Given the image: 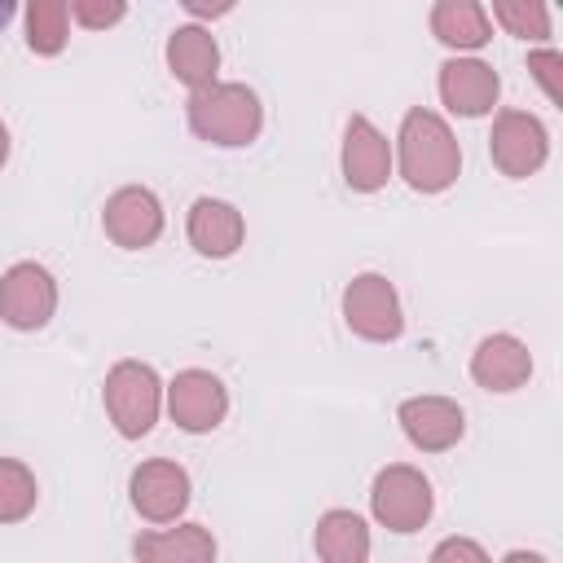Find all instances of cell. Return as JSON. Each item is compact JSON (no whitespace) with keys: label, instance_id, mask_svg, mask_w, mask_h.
Returning a JSON list of instances; mask_svg holds the SVG:
<instances>
[{"label":"cell","instance_id":"cell-15","mask_svg":"<svg viewBox=\"0 0 563 563\" xmlns=\"http://www.w3.org/2000/svg\"><path fill=\"white\" fill-rule=\"evenodd\" d=\"M532 374V356L519 339L510 334H493L475 347L471 356V378L484 387V391H515L519 383H528Z\"/></svg>","mask_w":563,"mask_h":563},{"label":"cell","instance_id":"cell-3","mask_svg":"<svg viewBox=\"0 0 563 563\" xmlns=\"http://www.w3.org/2000/svg\"><path fill=\"white\" fill-rule=\"evenodd\" d=\"M106 413L110 422L119 427V435L128 440H141L154 431L158 422V400H163V387H158V374L141 361H119L110 374H106Z\"/></svg>","mask_w":563,"mask_h":563},{"label":"cell","instance_id":"cell-10","mask_svg":"<svg viewBox=\"0 0 563 563\" xmlns=\"http://www.w3.org/2000/svg\"><path fill=\"white\" fill-rule=\"evenodd\" d=\"M343 176L356 194H374L387 185L391 176V150H387V136L365 119V114H352L347 119V136H343Z\"/></svg>","mask_w":563,"mask_h":563},{"label":"cell","instance_id":"cell-17","mask_svg":"<svg viewBox=\"0 0 563 563\" xmlns=\"http://www.w3.org/2000/svg\"><path fill=\"white\" fill-rule=\"evenodd\" d=\"M216 62H220V48H216V40L202 26L172 31V40H167V66H172V75L180 84H189L194 92L207 88V84H216Z\"/></svg>","mask_w":563,"mask_h":563},{"label":"cell","instance_id":"cell-25","mask_svg":"<svg viewBox=\"0 0 563 563\" xmlns=\"http://www.w3.org/2000/svg\"><path fill=\"white\" fill-rule=\"evenodd\" d=\"M66 13H70L75 22H84V26H110V22H119V18H123V4H119V0H110V4L75 0V4H66Z\"/></svg>","mask_w":563,"mask_h":563},{"label":"cell","instance_id":"cell-14","mask_svg":"<svg viewBox=\"0 0 563 563\" xmlns=\"http://www.w3.org/2000/svg\"><path fill=\"white\" fill-rule=\"evenodd\" d=\"M440 97L453 114L475 119V114L493 110V101H497V70L484 66V62L453 57V62L440 66Z\"/></svg>","mask_w":563,"mask_h":563},{"label":"cell","instance_id":"cell-26","mask_svg":"<svg viewBox=\"0 0 563 563\" xmlns=\"http://www.w3.org/2000/svg\"><path fill=\"white\" fill-rule=\"evenodd\" d=\"M501 563H545V559H541L537 550H510V554H506Z\"/></svg>","mask_w":563,"mask_h":563},{"label":"cell","instance_id":"cell-18","mask_svg":"<svg viewBox=\"0 0 563 563\" xmlns=\"http://www.w3.org/2000/svg\"><path fill=\"white\" fill-rule=\"evenodd\" d=\"M312 545L325 563H365L369 559V528L352 510H325L317 519Z\"/></svg>","mask_w":563,"mask_h":563},{"label":"cell","instance_id":"cell-8","mask_svg":"<svg viewBox=\"0 0 563 563\" xmlns=\"http://www.w3.org/2000/svg\"><path fill=\"white\" fill-rule=\"evenodd\" d=\"M128 488H132L136 515H145L150 523H172L189 506V475H185V466L163 462V457L141 462L132 471V484Z\"/></svg>","mask_w":563,"mask_h":563},{"label":"cell","instance_id":"cell-24","mask_svg":"<svg viewBox=\"0 0 563 563\" xmlns=\"http://www.w3.org/2000/svg\"><path fill=\"white\" fill-rule=\"evenodd\" d=\"M431 563H488V554L471 537H449L431 550Z\"/></svg>","mask_w":563,"mask_h":563},{"label":"cell","instance_id":"cell-28","mask_svg":"<svg viewBox=\"0 0 563 563\" xmlns=\"http://www.w3.org/2000/svg\"><path fill=\"white\" fill-rule=\"evenodd\" d=\"M9 13H13V4H9V0H0V26L9 22Z\"/></svg>","mask_w":563,"mask_h":563},{"label":"cell","instance_id":"cell-6","mask_svg":"<svg viewBox=\"0 0 563 563\" xmlns=\"http://www.w3.org/2000/svg\"><path fill=\"white\" fill-rule=\"evenodd\" d=\"M343 317H347V325H352L361 339H374V343H391V339H400V330H405L400 299H396L391 282L378 277V273H361V277L343 290Z\"/></svg>","mask_w":563,"mask_h":563},{"label":"cell","instance_id":"cell-1","mask_svg":"<svg viewBox=\"0 0 563 563\" xmlns=\"http://www.w3.org/2000/svg\"><path fill=\"white\" fill-rule=\"evenodd\" d=\"M457 167H462V154H457V141L444 128V119L422 110V106L409 110L405 123H400V172H405V180L418 194H440L457 180Z\"/></svg>","mask_w":563,"mask_h":563},{"label":"cell","instance_id":"cell-5","mask_svg":"<svg viewBox=\"0 0 563 563\" xmlns=\"http://www.w3.org/2000/svg\"><path fill=\"white\" fill-rule=\"evenodd\" d=\"M53 308H57V286H53V273L44 264L22 260L0 277V317H4V325L40 330V325H48Z\"/></svg>","mask_w":563,"mask_h":563},{"label":"cell","instance_id":"cell-12","mask_svg":"<svg viewBox=\"0 0 563 563\" xmlns=\"http://www.w3.org/2000/svg\"><path fill=\"white\" fill-rule=\"evenodd\" d=\"M400 427H405L409 444H418L422 453H444L462 440L466 418H462V405H453L444 396H409L400 405Z\"/></svg>","mask_w":563,"mask_h":563},{"label":"cell","instance_id":"cell-7","mask_svg":"<svg viewBox=\"0 0 563 563\" xmlns=\"http://www.w3.org/2000/svg\"><path fill=\"white\" fill-rule=\"evenodd\" d=\"M101 229L123 251H141L163 233V207H158V198L150 189L128 185V189L110 194V202L101 211Z\"/></svg>","mask_w":563,"mask_h":563},{"label":"cell","instance_id":"cell-20","mask_svg":"<svg viewBox=\"0 0 563 563\" xmlns=\"http://www.w3.org/2000/svg\"><path fill=\"white\" fill-rule=\"evenodd\" d=\"M40 484L18 457H0V523H18L35 510Z\"/></svg>","mask_w":563,"mask_h":563},{"label":"cell","instance_id":"cell-19","mask_svg":"<svg viewBox=\"0 0 563 563\" xmlns=\"http://www.w3.org/2000/svg\"><path fill=\"white\" fill-rule=\"evenodd\" d=\"M431 26L444 44L453 48H479L488 40V13L479 4H466V0H444L435 4L431 13Z\"/></svg>","mask_w":563,"mask_h":563},{"label":"cell","instance_id":"cell-21","mask_svg":"<svg viewBox=\"0 0 563 563\" xmlns=\"http://www.w3.org/2000/svg\"><path fill=\"white\" fill-rule=\"evenodd\" d=\"M66 4H57V0H35L31 9H26V44L35 48V53H57L62 44H66Z\"/></svg>","mask_w":563,"mask_h":563},{"label":"cell","instance_id":"cell-9","mask_svg":"<svg viewBox=\"0 0 563 563\" xmlns=\"http://www.w3.org/2000/svg\"><path fill=\"white\" fill-rule=\"evenodd\" d=\"M488 154L506 176H528L545 163V128L523 110H506L493 123Z\"/></svg>","mask_w":563,"mask_h":563},{"label":"cell","instance_id":"cell-4","mask_svg":"<svg viewBox=\"0 0 563 563\" xmlns=\"http://www.w3.org/2000/svg\"><path fill=\"white\" fill-rule=\"evenodd\" d=\"M374 515L391 532H413L431 519V484L413 466H387L374 475Z\"/></svg>","mask_w":563,"mask_h":563},{"label":"cell","instance_id":"cell-16","mask_svg":"<svg viewBox=\"0 0 563 563\" xmlns=\"http://www.w3.org/2000/svg\"><path fill=\"white\" fill-rule=\"evenodd\" d=\"M136 563H216V537L202 523H180L163 532H141L132 541Z\"/></svg>","mask_w":563,"mask_h":563},{"label":"cell","instance_id":"cell-23","mask_svg":"<svg viewBox=\"0 0 563 563\" xmlns=\"http://www.w3.org/2000/svg\"><path fill=\"white\" fill-rule=\"evenodd\" d=\"M559 66H563V62H559V53H532V57H528V70L537 75V84L545 88V97H550L554 106L563 101V84H559Z\"/></svg>","mask_w":563,"mask_h":563},{"label":"cell","instance_id":"cell-13","mask_svg":"<svg viewBox=\"0 0 563 563\" xmlns=\"http://www.w3.org/2000/svg\"><path fill=\"white\" fill-rule=\"evenodd\" d=\"M242 233H246V224H242V211L233 202H224V198H198L189 207V242H194L198 255L229 260L242 246Z\"/></svg>","mask_w":563,"mask_h":563},{"label":"cell","instance_id":"cell-11","mask_svg":"<svg viewBox=\"0 0 563 563\" xmlns=\"http://www.w3.org/2000/svg\"><path fill=\"white\" fill-rule=\"evenodd\" d=\"M167 405H172V418L185 427V431H211L224 422L229 413V396H224V383L207 369H185L172 378V391H167Z\"/></svg>","mask_w":563,"mask_h":563},{"label":"cell","instance_id":"cell-27","mask_svg":"<svg viewBox=\"0 0 563 563\" xmlns=\"http://www.w3.org/2000/svg\"><path fill=\"white\" fill-rule=\"evenodd\" d=\"M4 158H9V132H4V123H0V167H4Z\"/></svg>","mask_w":563,"mask_h":563},{"label":"cell","instance_id":"cell-22","mask_svg":"<svg viewBox=\"0 0 563 563\" xmlns=\"http://www.w3.org/2000/svg\"><path fill=\"white\" fill-rule=\"evenodd\" d=\"M493 18L506 22L523 40H545L550 35V13L545 4H493Z\"/></svg>","mask_w":563,"mask_h":563},{"label":"cell","instance_id":"cell-2","mask_svg":"<svg viewBox=\"0 0 563 563\" xmlns=\"http://www.w3.org/2000/svg\"><path fill=\"white\" fill-rule=\"evenodd\" d=\"M260 123L264 110L246 84H207L189 97V128L211 145H251Z\"/></svg>","mask_w":563,"mask_h":563}]
</instances>
